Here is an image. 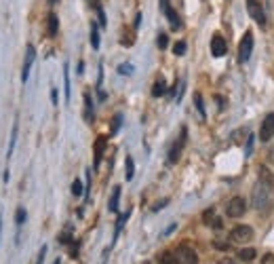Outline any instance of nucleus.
<instances>
[{"instance_id": "f257e3e1", "label": "nucleus", "mask_w": 274, "mask_h": 264, "mask_svg": "<svg viewBox=\"0 0 274 264\" xmlns=\"http://www.w3.org/2000/svg\"><path fill=\"white\" fill-rule=\"evenodd\" d=\"M251 53H253V32L247 30L245 36L241 38V45H238V64H247L251 59Z\"/></svg>"}, {"instance_id": "f03ea898", "label": "nucleus", "mask_w": 274, "mask_h": 264, "mask_svg": "<svg viewBox=\"0 0 274 264\" xmlns=\"http://www.w3.org/2000/svg\"><path fill=\"white\" fill-rule=\"evenodd\" d=\"M173 254H175V260L177 264H198V254H196V249L194 247H190V245H180L177 249H173Z\"/></svg>"}, {"instance_id": "7ed1b4c3", "label": "nucleus", "mask_w": 274, "mask_h": 264, "mask_svg": "<svg viewBox=\"0 0 274 264\" xmlns=\"http://www.w3.org/2000/svg\"><path fill=\"white\" fill-rule=\"evenodd\" d=\"M247 13L253 17L257 26H261V28L266 26V13H264V7H261L259 0H247Z\"/></svg>"}, {"instance_id": "20e7f679", "label": "nucleus", "mask_w": 274, "mask_h": 264, "mask_svg": "<svg viewBox=\"0 0 274 264\" xmlns=\"http://www.w3.org/2000/svg\"><path fill=\"white\" fill-rule=\"evenodd\" d=\"M268 201H270V190L261 182H257L253 186V207L255 209H264L268 205Z\"/></svg>"}, {"instance_id": "39448f33", "label": "nucleus", "mask_w": 274, "mask_h": 264, "mask_svg": "<svg viewBox=\"0 0 274 264\" xmlns=\"http://www.w3.org/2000/svg\"><path fill=\"white\" fill-rule=\"evenodd\" d=\"M230 239L234 243H247V241H251L253 239V229L251 226H247V224H238L230 231Z\"/></svg>"}, {"instance_id": "423d86ee", "label": "nucleus", "mask_w": 274, "mask_h": 264, "mask_svg": "<svg viewBox=\"0 0 274 264\" xmlns=\"http://www.w3.org/2000/svg\"><path fill=\"white\" fill-rule=\"evenodd\" d=\"M247 211V201L243 197H234L228 201V205H226V213L230 215V218H241V215H245Z\"/></svg>"}, {"instance_id": "0eeeda50", "label": "nucleus", "mask_w": 274, "mask_h": 264, "mask_svg": "<svg viewBox=\"0 0 274 264\" xmlns=\"http://www.w3.org/2000/svg\"><path fill=\"white\" fill-rule=\"evenodd\" d=\"M274 138V112L266 114V118L259 125V140L261 142H270Z\"/></svg>"}, {"instance_id": "6e6552de", "label": "nucleus", "mask_w": 274, "mask_h": 264, "mask_svg": "<svg viewBox=\"0 0 274 264\" xmlns=\"http://www.w3.org/2000/svg\"><path fill=\"white\" fill-rule=\"evenodd\" d=\"M160 9H162V13L167 15V19H169L171 30H180L182 21H180V15L175 13V9L171 7V0H160Z\"/></svg>"}, {"instance_id": "1a4fd4ad", "label": "nucleus", "mask_w": 274, "mask_h": 264, "mask_svg": "<svg viewBox=\"0 0 274 264\" xmlns=\"http://www.w3.org/2000/svg\"><path fill=\"white\" fill-rule=\"evenodd\" d=\"M186 134H188V129L184 127V129H182V134H180V138L175 140V144H173L171 150H169V163H171V165L180 161V154H182L184 144H186Z\"/></svg>"}, {"instance_id": "9d476101", "label": "nucleus", "mask_w": 274, "mask_h": 264, "mask_svg": "<svg viewBox=\"0 0 274 264\" xmlns=\"http://www.w3.org/2000/svg\"><path fill=\"white\" fill-rule=\"evenodd\" d=\"M34 57H36V49H34V45H28V49H26V62H23V68H21V82L28 80L32 64H34Z\"/></svg>"}, {"instance_id": "9b49d317", "label": "nucleus", "mask_w": 274, "mask_h": 264, "mask_svg": "<svg viewBox=\"0 0 274 264\" xmlns=\"http://www.w3.org/2000/svg\"><path fill=\"white\" fill-rule=\"evenodd\" d=\"M226 51H228V45H226L224 36L215 34V36L211 38V55H213V57H224Z\"/></svg>"}, {"instance_id": "f8f14e48", "label": "nucleus", "mask_w": 274, "mask_h": 264, "mask_svg": "<svg viewBox=\"0 0 274 264\" xmlns=\"http://www.w3.org/2000/svg\"><path fill=\"white\" fill-rule=\"evenodd\" d=\"M257 178H259V182L270 190V193H274V173L268 169V167L261 165L259 169H257Z\"/></svg>"}, {"instance_id": "ddd939ff", "label": "nucleus", "mask_w": 274, "mask_h": 264, "mask_svg": "<svg viewBox=\"0 0 274 264\" xmlns=\"http://www.w3.org/2000/svg\"><path fill=\"white\" fill-rule=\"evenodd\" d=\"M105 144H108V136H99L97 142H95V167H99V163H101Z\"/></svg>"}, {"instance_id": "4468645a", "label": "nucleus", "mask_w": 274, "mask_h": 264, "mask_svg": "<svg viewBox=\"0 0 274 264\" xmlns=\"http://www.w3.org/2000/svg\"><path fill=\"white\" fill-rule=\"evenodd\" d=\"M46 32H49V36H57L59 32V19L55 13H49V17H46Z\"/></svg>"}, {"instance_id": "2eb2a0df", "label": "nucleus", "mask_w": 274, "mask_h": 264, "mask_svg": "<svg viewBox=\"0 0 274 264\" xmlns=\"http://www.w3.org/2000/svg\"><path fill=\"white\" fill-rule=\"evenodd\" d=\"M85 121L93 123V98H91V93H85Z\"/></svg>"}, {"instance_id": "dca6fc26", "label": "nucleus", "mask_w": 274, "mask_h": 264, "mask_svg": "<svg viewBox=\"0 0 274 264\" xmlns=\"http://www.w3.org/2000/svg\"><path fill=\"white\" fill-rule=\"evenodd\" d=\"M255 256H257V251L253 247H245V249L238 251V260H243V262H253Z\"/></svg>"}, {"instance_id": "f3484780", "label": "nucleus", "mask_w": 274, "mask_h": 264, "mask_svg": "<svg viewBox=\"0 0 274 264\" xmlns=\"http://www.w3.org/2000/svg\"><path fill=\"white\" fill-rule=\"evenodd\" d=\"M165 93H167V82H165V78H158L152 87V98H160Z\"/></svg>"}, {"instance_id": "a211bd4d", "label": "nucleus", "mask_w": 274, "mask_h": 264, "mask_svg": "<svg viewBox=\"0 0 274 264\" xmlns=\"http://www.w3.org/2000/svg\"><path fill=\"white\" fill-rule=\"evenodd\" d=\"M118 199H121V186H116L114 193H112V197H110V205H108V209H110L112 213L118 211Z\"/></svg>"}, {"instance_id": "6ab92c4d", "label": "nucleus", "mask_w": 274, "mask_h": 264, "mask_svg": "<svg viewBox=\"0 0 274 264\" xmlns=\"http://www.w3.org/2000/svg\"><path fill=\"white\" fill-rule=\"evenodd\" d=\"M17 131H19V123L15 121L13 123V131H11V142H9V152H7V157H11L15 150V142H17Z\"/></svg>"}, {"instance_id": "aec40b11", "label": "nucleus", "mask_w": 274, "mask_h": 264, "mask_svg": "<svg viewBox=\"0 0 274 264\" xmlns=\"http://www.w3.org/2000/svg\"><path fill=\"white\" fill-rule=\"evenodd\" d=\"M91 47L95 51L99 49V28L95 23H91Z\"/></svg>"}, {"instance_id": "412c9836", "label": "nucleus", "mask_w": 274, "mask_h": 264, "mask_svg": "<svg viewBox=\"0 0 274 264\" xmlns=\"http://www.w3.org/2000/svg\"><path fill=\"white\" fill-rule=\"evenodd\" d=\"M158 264H177L175 254H173V251H165V254L158 258Z\"/></svg>"}, {"instance_id": "4be33fe9", "label": "nucleus", "mask_w": 274, "mask_h": 264, "mask_svg": "<svg viewBox=\"0 0 274 264\" xmlns=\"http://www.w3.org/2000/svg\"><path fill=\"white\" fill-rule=\"evenodd\" d=\"M129 215H131V211H127V213H123V215H118V222H116V231H114V239L118 237V233H121V229L125 226V222L129 220Z\"/></svg>"}, {"instance_id": "5701e85b", "label": "nucleus", "mask_w": 274, "mask_h": 264, "mask_svg": "<svg viewBox=\"0 0 274 264\" xmlns=\"http://www.w3.org/2000/svg\"><path fill=\"white\" fill-rule=\"evenodd\" d=\"M127 180H133L135 175V163H133V157H127Z\"/></svg>"}, {"instance_id": "b1692460", "label": "nucleus", "mask_w": 274, "mask_h": 264, "mask_svg": "<svg viewBox=\"0 0 274 264\" xmlns=\"http://www.w3.org/2000/svg\"><path fill=\"white\" fill-rule=\"evenodd\" d=\"M82 193H85V186H82L80 180H74V182H72V195H74V197H80Z\"/></svg>"}, {"instance_id": "393cba45", "label": "nucleus", "mask_w": 274, "mask_h": 264, "mask_svg": "<svg viewBox=\"0 0 274 264\" xmlns=\"http://www.w3.org/2000/svg\"><path fill=\"white\" fill-rule=\"evenodd\" d=\"M64 85H66V100L70 102V72H68V64L64 66Z\"/></svg>"}, {"instance_id": "a878e982", "label": "nucleus", "mask_w": 274, "mask_h": 264, "mask_svg": "<svg viewBox=\"0 0 274 264\" xmlns=\"http://www.w3.org/2000/svg\"><path fill=\"white\" fill-rule=\"evenodd\" d=\"M173 53H175V55H184V53H186V42H184V40H177V42L173 45Z\"/></svg>"}, {"instance_id": "bb28decb", "label": "nucleus", "mask_w": 274, "mask_h": 264, "mask_svg": "<svg viewBox=\"0 0 274 264\" xmlns=\"http://www.w3.org/2000/svg\"><path fill=\"white\" fill-rule=\"evenodd\" d=\"M15 222H17V226H21L23 222H26V209H23V207H19L15 211Z\"/></svg>"}, {"instance_id": "cd10ccee", "label": "nucleus", "mask_w": 274, "mask_h": 264, "mask_svg": "<svg viewBox=\"0 0 274 264\" xmlns=\"http://www.w3.org/2000/svg\"><path fill=\"white\" fill-rule=\"evenodd\" d=\"M194 104H196V108H198V112H200V116H202V118H205V116H207V114H205V106H202V98H200V95H198V93L194 95Z\"/></svg>"}, {"instance_id": "c85d7f7f", "label": "nucleus", "mask_w": 274, "mask_h": 264, "mask_svg": "<svg viewBox=\"0 0 274 264\" xmlns=\"http://www.w3.org/2000/svg\"><path fill=\"white\" fill-rule=\"evenodd\" d=\"M121 123H123V116L116 114V116H114V123H112V136L118 134V129H121Z\"/></svg>"}, {"instance_id": "c756f323", "label": "nucleus", "mask_w": 274, "mask_h": 264, "mask_svg": "<svg viewBox=\"0 0 274 264\" xmlns=\"http://www.w3.org/2000/svg\"><path fill=\"white\" fill-rule=\"evenodd\" d=\"M156 45L160 47V49H165V47L169 45V36H167V34H158V38H156Z\"/></svg>"}, {"instance_id": "7c9ffc66", "label": "nucleus", "mask_w": 274, "mask_h": 264, "mask_svg": "<svg viewBox=\"0 0 274 264\" xmlns=\"http://www.w3.org/2000/svg\"><path fill=\"white\" fill-rule=\"evenodd\" d=\"M95 9H97V15H99V23H101V26H105V15H103V9H101V5H99V3H95Z\"/></svg>"}, {"instance_id": "2f4dec72", "label": "nucleus", "mask_w": 274, "mask_h": 264, "mask_svg": "<svg viewBox=\"0 0 274 264\" xmlns=\"http://www.w3.org/2000/svg\"><path fill=\"white\" fill-rule=\"evenodd\" d=\"M118 72H121V74H131V72H133V66H131V64H121Z\"/></svg>"}, {"instance_id": "473e14b6", "label": "nucleus", "mask_w": 274, "mask_h": 264, "mask_svg": "<svg viewBox=\"0 0 274 264\" xmlns=\"http://www.w3.org/2000/svg\"><path fill=\"white\" fill-rule=\"evenodd\" d=\"M44 256H46V245H42V247H40L38 258H36V264H42V262H44Z\"/></svg>"}, {"instance_id": "72a5a7b5", "label": "nucleus", "mask_w": 274, "mask_h": 264, "mask_svg": "<svg viewBox=\"0 0 274 264\" xmlns=\"http://www.w3.org/2000/svg\"><path fill=\"white\" fill-rule=\"evenodd\" d=\"M261 264H274V254H264V258H261Z\"/></svg>"}, {"instance_id": "f704fd0d", "label": "nucleus", "mask_w": 274, "mask_h": 264, "mask_svg": "<svg viewBox=\"0 0 274 264\" xmlns=\"http://www.w3.org/2000/svg\"><path fill=\"white\" fill-rule=\"evenodd\" d=\"M213 213H215L213 209H207V211H205V215H202V218H205V222H207V224H211V215H213Z\"/></svg>"}, {"instance_id": "c9c22d12", "label": "nucleus", "mask_w": 274, "mask_h": 264, "mask_svg": "<svg viewBox=\"0 0 274 264\" xmlns=\"http://www.w3.org/2000/svg\"><path fill=\"white\" fill-rule=\"evenodd\" d=\"M51 100H53V104L57 106V102H59V95H57V89H55V87L51 89Z\"/></svg>"}, {"instance_id": "e433bc0d", "label": "nucleus", "mask_w": 274, "mask_h": 264, "mask_svg": "<svg viewBox=\"0 0 274 264\" xmlns=\"http://www.w3.org/2000/svg\"><path fill=\"white\" fill-rule=\"evenodd\" d=\"M213 245H215L217 249H230V243H222V241H215Z\"/></svg>"}, {"instance_id": "4c0bfd02", "label": "nucleus", "mask_w": 274, "mask_h": 264, "mask_svg": "<svg viewBox=\"0 0 274 264\" xmlns=\"http://www.w3.org/2000/svg\"><path fill=\"white\" fill-rule=\"evenodd\" d=\"M167 203H169V201H167V199H165V201H160V203H158V205H154L152 209H154V211H158L160 207H165V205H167Z\"/></svg>"}, {"instance_id": "58836bf2", "label": "nucleus", "mask_w": 274, "mask_h": 264, "mask_svg": "<svg viewBox=\"0 0 274 264\" xmlns=\"http://www.w3.org/2000/svg\"><path fill=\"white\" fill-rule=\"evenodd\" d=\"M253 150V138H249V144H247V154H251Z\"/></svg>"}, {"instance_id": "ea45409f", "label": "nucleus", "mask_w": 274, "mask_h": 264, "mask_svg": "<svg viewBox=\"0 0 274 264\" xmlns=\"http://www.w3.org/2000/svg\"><path fill=\"white\" fill-rule=\"evenodd\" d=\"M211 224H213V229H217V231H220V229H222V226H224L220 218H215V222H211Z\"/></svg>"}, {"instance_id": "a19ab883", "label": "nucleus", "mask_w": 274, "mask_h": 264, "mask_svg": "<svg viewBox=\"0 0 274 264\" xmlns=\"http://www.w3.org/2000/svg\"><path fill=\"white\" fill-rule=\"evenodd\" d=\"M220 264H236V262H234V260H230V258H224Z\"/></svg>"}, {"instance_id": "79ce46f5", "label": "nucleus", "mask_w": 274, "mask_h": 264, "mask_svg": "<svg viewBox=\"0 0 274 264\" xmlns=\"http://www.w3.org/2000/svg\"><path fill=\"white\" fill-rule=\"evenodd\" d=\"M139 23H141V13H137V17H135V28H139Z\"/></svg>"}, {"instance_id": "37998d69", "label": "nucleus", "mask_w": 274, "mask_h": 264, "mask_svg": "<svg viewBox=\"0 0 274 264\" xmlns=\"http://www.w3.org/2000/svg\"><path fill=\"white\" fill-rule=\"evenodd\" d=\"M0 237H3V218H0Z\"/></svg>"}, {"instance_id": "c03bdc74", "label": "nucleus", "mask_w": 274, "mask_h": 264, "mask_svg": "<svg viewBox=\"0 0 274 264\" xmlns=\"http://www.w3.org/2000/svg\"><path fill=\"white\" fill-rule=\"evenodd\" d=\"M49 3H51V5H55V3H57V0H49Z\"/></svg>"}, {"instance_id": "a18cd8bd", "label": "nucleus", "mask_w": 274, "mask_h": 264, "mask_svg": "<svg viewBox=\"0 0 274 264\" xmlns=\"http://www.w3.org/2000/svg\"><path fill=\"white\" fill-rule=\"evenodd\" d=\"M53 264H62V262H59V260H55V262H53Z\"/></svg>"}]
</instances>
